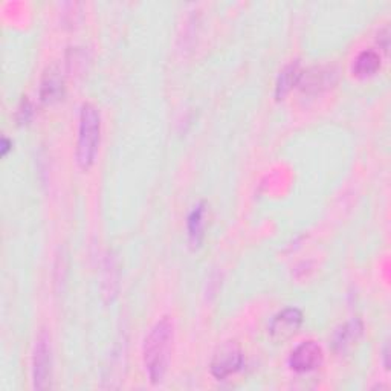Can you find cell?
Returning <instances> with one entry per match:
<instances>
[{
  "label": "cell",
  "mask_w": 391,
  "mask_h": 391,
  "mask_svg": "<svg viewBox=\"0 0 391 391\" xmlns=\"http://www.w3.org/2000/svg\"><path fill=\"white\" fill-rule=\"evenodd\" d=\"M174 341V324L170 316L157 321L142 344V359L152 384H160L170 364Z\"/></svg>",
  "instance_id": "cell-1"
},
{
  "label": "cell",
  "mask_w": 391,
  "mask_h": 391,
  "mask_svg": "<svg viewBox=\"0 0 391 391\" xmlns=\"http://www.w3.org/2000/svg\"><path fill=\"white\" fill-rule=\"evenodd\" d=\"M101 140V116L90 103H84L80 112V130L77 144V162L83 170L95 162Z\"/></svg>",
  "instance_id": "cell-2"
},
{
  "label": "cell",
  "mask_w": 391,
  "mask_h": 391,
  "mask_svg": "<svg viewBox=\"0 0 391 391\" xmlns=\"http://www.w3.org/2000/svg\"><path fill=\"white\" fill-rule=\"evenodd\" d=\"M52 376V348L49 335L41 330L36 340L33 358V377L34 388L46 390L51 387Z\"/></svg>",
  "instance_id": "cell-3"
},
{
  "label": "cell",
  "mask_w": 391,
  "mask_h": 391,
  "mask_svg": "<svg viewBox=\"0 0 391 391\" xmlns=\"http://www.w3.org/2000/svg\"><path fill=\"white\" fill-rule=\"evenodd\" d=\"M241 367H243V352L239 347V344L232 341L221 344L216 350L209 364L211 375L219 380H224L232 375H236Z\"/></svg>",
  "instance_id": "cell-4"
},
{
  "label": "cell",
  "mask_w": 391,
  "mask_h": 391,
  "mask_svg": "<svg viewBox=\"0 0 391 391\" xmlns=\"http://www.w3.org/2000/svg\"><path fill=\"white\" fill-rule=\"evenodd\" d=\"M324 361L323 347L316 341H304L292 350L289 365L297 373H309L318 368Z\"/></svg>",
  "instance_id": "cell-5"
},
{
  "label": "cell",
  "mask_w": 391,
  "mask_h": 391,
  "mask_svg": "<svg viewBox=\"0 0 391 391\" xmlns=\"http://www.w3.org/2000/svg\"><path fill=\"white\" fill-rule=\"evenodd\" d=\"M303 324V313L297 308H288L273 316L269 324V335L273 341L289 340Z\"/></svg>",
  "instance_id": "cell-6"
},
{
  "label": "cell",
  "mask_w": 391,
  "mask_h": 391,
  "mask_svg": "<svg viewBox=\"0 0 391 391\" xmlns=\"http://www.w3.org/2000/svg\"><path fill=\"white\" fill-rule=\"evenodd\" d=\"M364 324L361 320L353 318L347 321L344 325L336 330L333 338V347L338 353H344L359 341V338L363 336Z\"/></svg>",
  "instance_id": "cell-7"
},
{
  "label": "cell",
  "mask_w": 391,
  "mask_h": 391,
  "mask_svg": "<svg viewBox=\"0 0 391 391\" xmlns=\"http://www.w3.org/2000/svg\"><path fill=\"white\" fill-rule=\"evenodd\" d=\"M301 77V71H300V61H292L289 65L284 68L276 83V98L284 100V97L292 90L293 86H297Z\"/></svg>",
  "instance_id": "cell-8"
},
{
  "label": "cell",
  "mask_w": 391,
  "mask_h": 391,
  "mask_svg": "<svg viewBox=\"0 0 391 391\" xmlns=\"http://www.w3.org/2000/svg\"><path fill=\"white\" fill-rule=\"evenodd\" d=\"M352 69L358 78L372 77L380 69V56L373 49H365L358 54Z\"/></svg>",
  "instance_id": "cell-9"
},
{
  "label": "cell",
  "mask_w": 391,
  "mask_h": 391,
  "mask_svg": "<svg viewBox=\"0 0 391 391\" xmlns=\"http://www.w3.org/2000/svg\"><path fill=\"white\" fill-rule=\"evenodd\" d=\"M204 216H205V202H199L188 216V239L192 248H199L204 239Z\"/></svg>",
  "instance_id": "cell-10"
},
{
  "label": "cell",
  "mask_w": 391,
  "mask_h": 391,
  "mask_svg": "<svg viewBox=\"0 0 391 391\" xmlns=\"http://www.w3.org/2000/svg\"><path fill=\"white\" fill-rule=\"evenodd\" d=\"M65 95V81L58 75V72H49L41 81L40 97L45 103H54L61 100Z\"/></svg>",
  "instance_id": "cell-11"
},
{
  "label": "cell",
  "mask_w": 391,
  "mask_h": 391,
  "mask_svg": "<svg viewBox=\"0 0 391 391\" xmlns=\"http://www.w3.org/2000/svg\"><path fill=\"white\" fill-rule=\"evenodd\" d=\"M327 75H329V73L324 72L323 69L315 68V69L309 71L308 73H306V72L301 73L298 86H301V89L304 92H312V90L318 92L325 86Z\"/></svg>",
  "instance_id": "cell-12"
},
{
  "label": "cell",
  "mask_w": 391,
  "mask_h": 391,
  "mask_svg": "<svg viewBox=\"0 0 391 391\" xmlns=\"http://www.w3.org/2000/svg\"><path fill=\"white\" fill-rule=\"evenodd\" d=\"M105 273H108V276L104 277V284L108 288H105L104 295L115 297L116 292H118V263H116V259L112 254H109L108 263H105Z\"/></svg>",
  "instance_id": "cell-13"
},
{
  "label": "cell",
  "mask_w": 391,
  "mask_h": 391,
  "mask_svg": "<svg viewBox=\"0 0 391 391\" xmlns=\"http://www.w3.org/2000/svg\"><path fill=\"white\" fill-rule=\"evenodd\" d=\"M31 115H33V105H31V103L26 98H24L22 103H20V105H19V110H17L19 122L26 124L31 120Z\"/></svg>",
  "instance_id": "cell-14"
},
{
  "label": "cell",
  "mask_w": 391,
  "mask_h": 391,
  "mask_svg": "<svg viewBox=\"0 0 391 391\" xmlns=\"http://www.w3.org/2000/svg\"><path fill=\"white\" fill-rule=\"evenodd\" d=\"M11 145H13V144H11V141H9L8 138H4V140H2V156H5V155L8 153V150L11 149Z\"/></svg>",
  "instance_id": "cell-15"
},
{
  "label": "cell",
  "mask_w": 391,
  "mask_h": 391,
  "mask_svg": "<svg viewBox=\"0 0 391 391\" xmlns=\"http://www.w3.org/2000/svg\"><path fill=\"white\" fill-rule=\"evenodd\" d=\"M388 356H390V348H388V344H385V347H384V359H385V368H390Z\"/></svg>",
  "instance_id": "cell-16"
}]
</instances>
